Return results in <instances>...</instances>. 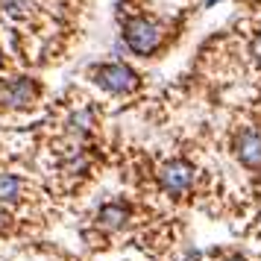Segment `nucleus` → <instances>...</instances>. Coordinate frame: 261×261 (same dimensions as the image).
<instances>
[{
  "label": "nucleus",
  "instance_id": "nucleus-1",
  "mask_svg": "<svg viewBox=\"0 0 261 261\" xmlns=\"http://www.w3.org/2000/svg\"><path fill=\"white\" fill-rule=\"evenodd\" d=\"M123 41H126V47L132 53L150 56L162 44V27L153 18H132V21L123 24Z\"/></svg>",
  "mask_w": 261,
  "mask_h": 261
},
{
  "label": "nucleus",
  "instance_id": "nucleus-2",
  "mask_svg": "<svg viewBox=\"0 0 261 261\" xmlns=\"http://www.w3.org/2000/svg\"><path fill=\"white\" fill-rule=\"evenodd\" d=\"M88 76H91L103 91H109V94H129V91H135V85H138L135 71L126 68V65H120V62L94 65V68L88 71Z\"/></svg>",
  "mask_w": 261,
  "mask_h": 261
},
{
  "label": "nucleus",
  "instance_id": "nucleus-3",
  "mask_svg": "<svg viewBox=\"0 0 261 261\" xmlns=\"http://www.w3.org/2000/svg\"><path fill=\"white\" fill-rule=\"evenodd\" d=\"M197 179V170L185 162V159H170L165 165L159 167V185L170 194V197H182L188 194L191 185Z\"/></svg>",
  "mask_w": 261,
  "mask_h": 261
},
{
  "label": "nucleus",
  "instance_id": "nucleus-4",
  "mask_svg": "<svg viewBox=\"0 0 261 261\" xmlns=\"http://www.w3.org/2000/svg\"><path fill=\"white\" fill-rule=\"evenodd\" d=\"M232 150L244 167H261V129L258 126L238 129L232 138Z\"/></svg>",
  "mask_w": 261,
  "mask_h": 261
},
{
  "label": "nucleus",
  "instance_id": "nucleus-5",
  "mask_svg": "<svg viewBox=\"0 0 261 261\" xmlns=\"http://www.w3.org/2000/svg\"><path fill=\"white\" fill-rule=\"evenodd\" d=\"M36 83L33 80H3L0 83V106H9V109H30L36 103Z\"/></svg>",
  "mask_w": 261,
  "mask_h": 261
},
{
  "label": "nucleus",
  "instance_id": "nucleus-6",
  "mask_svg": "<svg viewBox=\"0 0 261 261\" xmlns=\"http://www.w3.org/2000/svg\"><path fill=\"white\" fill-rule=\"evenodd\" d=\"M94 126H97V112L91 103H83V106L71 109L68 118H65V132L68 135H76V138H85Z\"/></svg>",
  "mask_w": 261,
  "mask_h": 261
},
{
  "label": "nucleus",
  "instance_id": "nucleus-7",
  "mask_svg": "<svg viewBox=\"0 0 261 261\" xmlns=\"http://www.w3.org/2000/svg\"><path fill=\"white\" fill-rule=\"evenodd\" d=\"M129 205L126 202H106L100 212H97V223L103 226V229H109V232H118V229H123V226L129 223Z\"/></svg>",
  "mask_w": 261,
  "mask_h": 261
},
{
  "label": "nucleus",
  "instance_id": "nucleus-8",
  "mask_svg": "<svg viewBox=\"0 0 261 261\" xmlns=\"http://www.w3.org/2000/svg\"><path fill=\"white\" fill-rule=\"evenodd\" d=\"M24 197V179L18 173H6L0 170V205H15Z\"/></svg>",
  "mask_w": 261,
  "mask_h": 261
},
{
  "label": "nucleus",
  "instance_id": "nucleus-9",
  "mask_svg": "<svg viewBox=\"0 0 261 261\" xmlns=\"http://www.w3.org/2000/svg\"><path fill=\"white\" fill-rule=\"evenodd\" d=\"M3 9L12 15V18H24V15H30V9H33V0H6Z\"/></svg>",
  "mask_w": 261,
  "mask_h": 261
},
{
  "label": "nucleus",
  "instance_id": "nucleus-10",
  "mask_svg": "<svg viewBox=\"0 0 261 261\" xmlns=\"http://www.w3.org/2000/svg\"><path fill=\"white\" fill-rule=\"evenodd\" d=\"M249 53H252V59L261 65V36H255L252 38V44H249Z\"/></svg>",
  "mask_w": 261,
  "mask_h": 261
},
{
  "label": "nucleus",
  "instance_id": "nucleus-11",
  "mask_svg": "<svg viewBox=\"0 0 261 261\" xmlns=\"http://www.w3.org/2000/svg\"><path fill=\"white\" fill-rule=\"evenodd\" d=\"M217 261H247V258H244V255H235V252H232V255H223V258H217Z\"/></svg>",
  "mask_w": 261,
  "mask_h": 261
},
{
  "label": "nucleus",
  "instance_id": "nucleus-12",
  "mask_svg": "<svg viewBox=\"0 0 261 261\" xmlns=\"http://www.w3.org/2000/svg\"><path fill=\"white\" fill-rule=\"evenodd\" d=\"M212 3H214V0H205V6H212Z\"/></svg>",
  "mask_w": 261,
  "mask_h": 261
},
{
  "label": "nucleus",
  "instance_id": "nucleus-13",
  "mask_svg": "<svg viewBox=\"0 0 261 261\" xmlns=\"http://www.w3.org/2000/svg\"><path fill=\"white\" fill-rule=\"evenodd\" d=\"M0 65H3V59H0Z\"/></svg>",
  "mask_w": 261,
  "mask_h": 261
},
{
  "label": "nucleus",
  "instance_id": "nucleus-14",
  "mask_svg": "<svg viewBox=\"0 0 261 261\" xmlns=\"http://www.w3.org/2000/svg\"><path fill=\"white\" fill-rule=\"evenodd\" d=\"M258 220H261V214H258Z\"/></svg>",
  "mask_w": 261,
  "mask_h": 261
}]
</instances>
